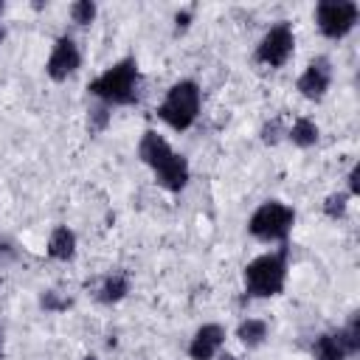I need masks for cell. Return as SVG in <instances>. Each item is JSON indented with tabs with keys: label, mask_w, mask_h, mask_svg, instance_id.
<instances>
[{
	"label": "cell",
	"mask_w": 360,
	"mask_h": 360,
	"mask_svg": "<svg viewBox=\"0 0 360 360\" xmlns=\"http://www.w3.org/2000/svg\"><path fill=\"white\" fill-rule=\"evenodd\" d=\"M138 158L155 172L158 183L166 191H183L186 188V183H188V160L183 155H177L169 146V141L163 135H158L155 129H146L141 135Z\"/></svg>",
	"instance_id": "obj_1"
},
{
	"label": "cell",
	"mask_w": 360,
	"mask_h": 360,
	"mask_svg": "<svg viewBox=\"0 0 360 360\" xmlns=\"http://www.w3.org/2000/svg\"><path fill=\"white\" fill-rule=\"evenodd\" d=\"M90 96H96L101 104L127 107L138 98V62L135 56H124L115 65H110L101 76L90 82Z\"/></svg>",
	"instance_id": "obj_2"
},
{
	"label": "cell",
	"mask_w": 360,
	"mask_h": 360,
	"mask_svg": "<svg viewBox=\"0 0 360 360\" xmlns=\"http://www.w3.org/2000/svg\"><path fill=\"white\" fill-rule=\"evenodd\" d=\"M287 256H290V248L284 242H281L278 250L256 256L245 267V290H248V295H253V298L278 295L284 290V281H287Z\"/></svg>",
	"instance_id": "obj_3"
},
{
	"label": "cell",
	"mask_w": 360,
	"mask_h": 360,
	"mask_svg": "<svg viewBox=\"0 0 360 360\" xmlns=\"http://www.w3.org/2000/svg\"><path fill=\"white\" fill-rule=\"evenodd\" d=\"M200 101H202L200 84L191 82V79H180V82H174V84L166 90V98H163V104H160L155 112H158V118L166 121L172 129L183 132V129H188V127L197 121V115H200Z\"/></svg>",
	"instance_id": "obj_4"
},
{
	"label": "cell",
	"mask_w": 360,
	"mask_h": 360,
	"mask_svg": "<svg viewBox=\"0 0 360 360\" xmlns=\"http://www.w3.org/2000/svg\"><path fill=\"white\" fill-rule=\"evenodd\" d=\"M292 222H295V211L281 202V200H267L262 202L250 219H248V231L250 236H256L259 242H284L292 231Z\"/></svg>",
	"instance_id": "obj_5"
},
{
	"label": "cell",
	"mask_w": 360,
	"mask_h": 360,
	"mask_svg": "<svg viewBox=\"0 0 360 360\" xmlns=\"http://www.w3.org/2000/svg\"><path fill=\"white\" fill-rule=\"evenodd\" d=\"M360 8L352 0H323L315 6V22L326 39H343L357 25Z\"/></svg>",
	"instance_id": "obj_6"
},
{
	"label": "cell",
	"mask_w": 360,
	"mask_h": 360,
	"mask_svg": "<svg viewBox=\"0 0 360 360\" xmlns=\"http://www.w3.org/2000/svg\"><path fill=\"white\" fill-rule=\"evenodd\" d=\"M292 48H295V34L290 28V22H276L256 45V62L262 65H270V68H281L290 56H292Z\"/></svg>",
	"instance_id": "obj_7"
},
{
	"label": "cell",
	"mask_w": 360,
	"mask_h": 360,
	"mask_svg": "<svg viewBox=\"0 0 360 360\" xmlns=\"http://www.w3.org/2000/svg\"><path fill=\"white\" fill-rule=\"evenodd\" d=\"M82 65V53L76 48V42L70 37H59L51 48V56L45 62V73L53 79V82H65L68 76H73Z\"/></svg>",
	"instance_id": "obj_8"
},
{
	"label": "cell",
	"mask_w": 360,
	"mask_h": 360,
	"mask_svg": "<svg viewBox=\"0 0 360 360\" xmlns=\"http://www.w3.org/2000/svg\"><path fill=\"white\" fill-rule=\"evenodd\" d=\"M329 84H332V62L326 56H315L307 65V70L298 76V82H295L298 93L304 98H309V101H321L326 96Z\"/></svg>",
	"instance_id": "obj_9"
},
{
	"label": "cell",
	"mask_w": 360,
	"mask_h": 360,
	"mask_svg": "<svg viewBox=\"0 0 360 360\" xmlns=\"http://www.w3.org/2000/svg\"><path fill=\"white\" fill-rule=\"evenodd\" d=\"M222 343H225V329L219 323H202L188 343V357L191 360H214Z\"/></svg>",
	"instance_id": "obj_10"
},
{
	"label": "cell",
	"mask_w": 360,
	"mask_h": 360,
	"mask_svg": "<svg viewBox=\"0 0 360 360\" xmlns=\"http://www.w3.org/2000/svg\"><path fill=\"white\" fill-rule=\"evenodd\" d=\"M48 259L53 262H70L76 256V233L68 225H56L48 236V248H45Z\"/></svg>",
	"instance_id": "obj_11"
},
{
	"label": "cell",
	"mask_w": 360,
	"mask_h": 360,
	"mask_svg": "<svg viewBox=\"0 0 360 360\" xmlns=\"http://www.w3.org/2000/svg\"><path fill=\"white\" fill-rule=\"evenodd\" d=\"M312 357L315 360H346L349 354H346V346L338 332H323L312 343Z\"/></svg>",
	"instance_id": "obj_12"
},
{
	"label": "cell",
	"mask_w": 360,
	"mask_h": 360,
	"mask_svg": "<svg viewBox=\"0 0 360 360\" xmlns=\"http://www.w3.org/2000/svg\"><path fill=\"white\" fill-rule=\"evenodd\" d=\"M127 292H129V278H127L124 273H112V276H107V278L101 281L96 298H98L101 304H118Z\"/></svg>",
	"instance_id": "obj_13"
},
{
	"label": "cell",
	"mask_w": 360,
	"mask_h": 360,
	"mask_svg": "<svg viewBox=\"0 0 360 360\" xmlns=\"http://www.w3.org/2000/svg\"><path fill=\"white\" fill-rule=\"evenodd\" d=\"M236 338L242 340V346L256 349V346H262L264 338H267V323H264L262 318H245V321L236 326Z\"/></svg>",
	"instance_id": "obj_14"
},
{
	"label": "cell",
	"mask_w": 360,
	"mask_h": 360,
	"mask_svg": "<svg viewBox=\"0 0 360 360\" xmlns=\"http://www.w3.org/2000/svg\"><path fill=\"white\" fill-rule=\"evenodd\" d=\"M287 138L298 146V149H309L318 143V127L312 118H298L290 129H287Z\"/></svg>",
	"instance_id": "obj_15"
},
{
	"label": "cell",
	"mask_w": 360,
	"mask_h": 360,
	"mask_svg": "<svg viewBox=\"0 0 360 360\" xmlns=\"http://www.w3.org/2000/svg\"><path fill=\"white\" fill-rule=\"evenodd\" d=\"M338 335H340V340H343V346H346V354H349V357L357 354V352H360V315L354 312V315L346 321V326L338 329Z\"/></svg>",
	"instance_id": "obj_16"
},
{
	"label": "cell",
	"mask_w": 360,
	"mask_h": 360,
	"mask_svg": "<svg viewBox=\"0 0 360 360\" xmlns=\"http://www.w3.org/2000/svg\"><path fill=\"white\" fill-rule=\"evenodd\" d=\"M110 118H112V112H110V107L107 104H93L90 110H87V132L90 135H98V132H104L107 127H110Z\"/></svg>",
	"instance_id": "obj_17"
},
{
	"label": "cell",
	"mask_w": 360,
	"mask_h": 360,
	"mask_svg": "<svg viewBox=\"0 0 360 360\" xmlns=\"http://www.w3.org/2000/svg\"><path fill=\"white\" fill-rule=\"evenodd\" d=\"M39 307H42L45 312H65V309L73 307V298H70V295H62L59 290H45V292L39 295Z\"/></svg>",
	"instance_id": "obj_18"
},
{
	"label": "cell",
	"mask_w": 360,
	"mask_h": 360,
	"mask_svg": "<svg viewBox=\"0 0 360 360\" xmlns=\"http://www.w3.org/2000/svg\"><path fill=\"white\" fill-rule=\"evenodd\" d=\"M346 208H349V194L346 191H335L323 200V214L329 219H343L346 217Z\"/></svg>",
	"instance_id": "obj_19"
},
{
	"label": "cell",
	"mask_w": 360,
	"mask_h": 360,
	"mask_svg": "<svg viewBox=\"0 0 360 360\" xmlns=\"http://www.w3.org/2000/svg\"><path fill=\"white\" fill-rule=\"evenodd\" d=\"M96 3L93 0H76L73 6H70V20L76 22V25H90L93 20H96Z\"/></svg>",
	"instance_id": "obj_20"
},
{
	"label": "cell",
	"mask_w": 360,
	"mask_h": 360,
	"mask_svg": "<svg viewBox=\"0 0 360 360\" xmlns=\"http://www.w3.org/2000/svg\"><path fill=\"white\" fill-rule=\"evenodd\" d=\"M259 135H262V141H264V143H270V146H273V143H278V138H281V118L267 121V124L262 127V132H259Z\"/></svg>",
	"instance_id": "obj_21"
},
{
	"label": "cell",
	"mask_w": 360,
	"mask_h": 360,
	"mask_svg": "<svg viewBox=\"0 0 360 360\" xmlns=\"http://www.w3.org/2000/svg\"><path fill=\"white\" fill-rule=\"evenodd\" d=\"M191 17H194V11H191V8L177 11V14H174V31H177V34H183V31L191 25Z\"/></svg>",
	"instance_id": "obj_22"
},
{
	"label": "cell",
	"mask_w": 360,
	"mask_h": 360,
	"mask_svg": "<svg viewBox=\"0 0 360 360\" xmlns=\"http://www.w3.org/2000/svg\"><path fill=\"white\" fill-rule=\"evenodd\" d=\"M11 259H17V248L8 239H0V264H6Z\"/></svg>",
	"instance_id": "obj_23"
},
{
	"label": "cell",
	"mask_w": 360,
	"mask_h": 360,
	"mask_svg": "<svg viewBox=\"0 0 360 360\" xmlns=\"http://www.w3.org/2000/svg\"><path fill=\"white\" fill-rule=\"evenodd\" d=\"M349 194H360V166H352L349 172Z\"/></svg>",
	"instance_id": "obj_24"
},
{
	"label": "cell",
	"mask_w": 360,
	"mask_h": 360,
	"mask_svg": "<svg viewBox=\"0 0 360 360\" xmlns=\"http://www.w3.org/2000/svg\"><path fill=\"white\" fill-rule=\"evenodd\" d=\"M217 360H236L231 352H217Z\"/></svg>",
	"instance_id": "obj_25"
},
{
	"label": "cell",
	"mask_w": 360,
	"mask_h": 360,
	"mask_svg": "<svg viewBox=\"0 0 360 360\" xmlns=\"http://www.w3.org/2000/svg\"><path fill=\"white\" fill-rule=\"evenodd\" d=\"M82 360H98V357H93V354H87V357H82Z\"/></svg>",
	"instance_id": "obj_26"
},
{
	"label": "cell",
	"mask_w": 360,
	"mask_h": 360,
	"mask_svg": "<svg viewBox=\"0 0 360 360\" xmlns=\"http://www.w3.org/2000/svg\"><path fill=\"white\" fill-rule=\"evenodd\" d=\"M0 8H3V6H0ZM0 39H3V31H0Z\"/></svg>",
	"instance_id": "obj_27"
},
{
	"label": "cell",
	"mask_w": 360,
	"mask_h": 360,
	"mask_svg": "<svg viewBox=\"0 0 360 360\" xmlns=\"http://www.w3.org/2000/svg\"><path fill=\"white\" fill-rule=\"evenodd\" d=\"M0 360H3V352H0Z\"/></svg>",
	"instance_id": "obj_28"
},
{
	"label": "cell",
	"mask_w": 360,
	"mask_h": 360,
	"mask_svg": "<svg viewBox=\"0 0 360 360\" xmlns=\"http://www.w3.org/2000/svg\"><path fill=\"white\" fill-rule=\"evenodd\" d=\"M0 335H3V329H0Z\"/></svg>",
	"instance_id": "obj_29"
}]
</instances>
